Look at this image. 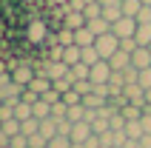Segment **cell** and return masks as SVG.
I'll return each instance as SVG.
<instances>
[{
	"label": "cell",
	"instance_id": "ac0fdd59",
	"mask_svg": "<svg viewBox=\"0 0 151 148\" xmlns=\"http://www.w3.org/2000/svg\"><path fill=\"white\" fill-rule=\"evenodd\" d=\"M26 88H32V91H37V94H40V97H43V94H46V91L51 88V80H49V77H34V80L29 83V85H26Z\"/></svg>",
	"mask_w": 151,
	"mask_h": 148
},
{
	"label": "cell",
	"instance_id": "d6a6232c",
	"mask_svg": "<svg viewBox=\"0 0 151 148\" xmlns=\"http://www.w3.org/2000/svg\"><path fill=\"white\" fill-rule=\"evenodd\" d=\"M140 85H143V88H151V68H140Z\"/></svg>",
	"mask_w": 151,
	"mask_h": 148
},
{
	"label": "cell",
	"instance_id": "d6986e66",
	"mask_svg": "<svg viewBox=\"0 0 151 148\" xmlns=\"http://www.w3.org/2000/svg\"><path fill=\"white\" fill-rule=\"evenodd\" d=\"M32 106H29V103H23V100H20V103H14V120H20V123H26V120H32Z\"/></svg>",
	"mask_w": 151,
	"mask_h": 148
},
{
	"label": "cell",
	"instance_id": "9c48e42d",
	"mask_svg": "<svg viewBox=\"0 0 151 148\" xmlns=\"http://www.w3.org/2000/svg\"><path fill=\"white\" fill-rule=\"evenodd\" d=\"M109 66L114 68V71H123V68H128V66H131V54H128V51H123V49H120L117 54H114V57L109 60Z\"/></svg>",
	"mask_w": 151,
	"mask_h": 148
},
{
	"label": "cell",
	"instance_id": "7c38bea8",
	"mask_svg": "<svg viewBox=\"0 0 151 148\" xmlns=\"http://www.w3.org/2000/svg\"><path fill=\"white\" fill-rule=\"evenodd\" d=\"M123 131H126V137H128V140H143V134H145V131H143V123H140V120H128Z\"/></svg>",
	"mask_w": 151,
	"mask_h": 148
},
{
	"label": "cell",
	"instance_id": "d590c367",
	"mask_svg": "<svg viewBox=\"0 0 151 148\" xmlns=\"http://www.w3.org/2000/svg\"><path fill=\"white\" fill-rule=\"evenodd\" d=\"M140 123H143V131H145V134H151V114H148V111H143Z\"/></svg>",
	"mask_w": 151,
	"mask_h": 148
},
{
	"label": "cell",
	"instance_id": "bcb514c9",
	"mask_svg": "<svg viewBox=\"0 0 151 148\" xmlns=\"http://www.w3.org/2000/svg\"><path fill=\"white\" fill-rule=\"evenodd\" d=\"M148 49H151V46H148Z\"/></svg>",
	"mask_w": 151,
	"mask_h": 148
},
{
	"label": "cell",
	"instance_id": "ba28073f",
	"mask_svg": "<svg viewBox=\"0 0 151 148\" xmlns=\"http://www.w3.org/2000/svg\"><path fill=\"white\" fill-rule=\"evenodd\" d=\"M123 0H117V3H103V17L109 20V23H117L120 17H123V6H120Z\"/></svg>",
	"mask_w": 151,
	"mask_h": 148
},
{
	"label": "cell",
	"instance_id": "4dcf8cb0",
	"mask_svg": "<svg viewBox=\"0 0 151 148\" xmlns=\"http://www.w3.org/2000/svg\"><path fill=\"white\" fill-rule=\"evenodd\" d=\"M86 6H88L86 0H68V3H66V6H63V9H66V11H83Z\"/></svg>",
	"mask_w": 151,
	"mask_h": 148
},
{
	"label": "cell",
	"instance_id": "8992f818",
	"mask_svg": "<svg viewBox=\"0 0 151 148\" xmlns=\"http://www.w3.org/2000/svg\"><path fill=\"white\" fill-rule=\"evenodd\" d=\"M63 26L71 29V32H77V29L86 26V14L83 11H66V14H63Z\"/></svg>",
	"mask_w": 151,
	"mask_h": 148
},
{
	"label": "cell",
	"instance_id": "3957f363",
	"mask_svg": "<svg viewBox=\"0 0 151 148\" xmlns=\"http://www.w3.org/2000/svg\"><path fill=\"white\" fill-rule=\"evenodd\" d=\"M111 32L117 34L120 40H126V37H134V32H137V20H134V17H126V14H123L117 23H111Z\"/></svg>",
	"mask_w": 151,
	"mask_h": 148
},
{
	"label": "cell",
	"instance_id": "74e56055",
	"mask_svg": "<svg viewBox=\"0 0 151 148\" xmlns=\"http://www.w3.org/2000/svg\"><path fill=\"white\" fill-rule=\"evenodd\" d=\"M123 148H143V142H140V140H126Z\"/></svg>",
	"mask_w": 151,
	"mask_h": 148
},
{
	"label": "cell",
	"instance_id": "277c9868",
	"mask_svg": "<svg viewBox=\"0 0 151 148\" xmlns=\"http://www.w3.org/2000/svg\"><path fill=\"white\" fill-rule=\"evenodd\" d=\"M131 66L134 68H151V49L148 46H137L131 54Z\"/></svg>",
	"mask_w": 151,
	"mask_h": 148
},
{
	"label": "cell",
	"instance_id": "52a82bcc",
	"mask_svg": "<svg viewBox=\"0 0 151 148\" xmlns=\"http://www.w3.org/2000/svg\"><path fill=\"white\" fill-rule=\"evenodd\" d=\"M94 40H97V34H94L88 26H83V29L74 32V46H80V49H83V46H94Z\"/></svg>",
	"mask_w": 151,
	"mask_h": 148
},
{
	"label": "cell",
	"instance_id": "7a4b0ae2",
	"mask_svg": "<svg viewBox=\"0 0 151 148\" xmlns=\"http://www.w3.org/2000/svg\"><path fill=\"white\" fill-rule=\"evenodd\" d=\"M111 74H114V68L109 66V60H100V63H94V66H91V74H88V80H91L94 85H109Z\"/></svg>",
	"mask_w": 151,
	"mask_h": 148
},
{
	"label": "cell",
	"instance_id": "ee69618b",
	"mask_svg": "<svg viewBox=\"0 0 151 148\" xmlns=\"http://www.w3.org/2000/svg\"><path fill=\"white\" fill-rule=\"evenodd\" d=\"M3 148H12V145H3Z\"/></svg>",
	"mask_w": 151,
	"mask_h": 148
},
{
	"label": "cell",
	"instance_id": "4316f807",
	"mask_svg": "<svg viewBox=\"0 0 151 148\" xmlns=\"http://www.w3.org/2000/svg\"><path fill=\"white\" fill-rule=\"evenodd\" d=\"M66 114H68V106L63 103V100H60L57 106H51V117H54L57 123H60V120H66Z\"/></svg>",
	"mask_w": 151,
	"mask_h": 148
},
{
	"label": "cell",
	"instance_id": "ab89813d",
	"mask_svg": "<svg viewBox=\"0 0 151 148\" xmlns=\"http://www.w3.org/2000/svg\"><path fill=\"white\" fill-rule=\"evenodd\" d=\"M145 106H151V88H145Z\"/></svg>",
	"mask_w": 151,
	"mask_h": 148
},
{
	"label": "cell",
	"instance_id": "603a6c76",
	"mask_svg": "<svg viewBox=\"0 0 151 148\" xmlns=\"http://www.w3.org/2000/svg\"><path fill=\"white\" fill-rule=\"evenodd\" d=\"M57 43L60 46H74V32H71V29H66V26H63V29H57Z\"/></svg>",
	"mask_w": 151,
	"mask_h": 148
},
{
	"label": "cell",
	"instance_id": "83f0119b",
	"mask_svg": "<svg viewBox=\"0 0 151 148\" xmlns=\"http://www.w3.org/2000/svg\"><path fill=\"white\" fill-rule=\"evenodd\" d=\"M40 100H46V103H49V106H57L60 100H63V94H60V91H57V88H54V85H51V88H49V91H46V94H43V97H40Z\"/></svg>",
	"mask_w": 151,
	"mask_h": 148
},
{
	"label": "cell",
	"instance_id": "ffe728a7",
	"mask_svg": "<svg viewBox=\"0 0 151 148\" xmlns=\"http://www.w3.org/2000/svg\"><path fill=\"white\" fill-rule=\"evenodd\" d=\"M120 6H123V14H126V17H137L140 9H143V3H140V0H123Z\"/></svg>",
	"mask_w": 151,
	"mask_h": 148
},
{
	"label": "cell",
	"instance_id": "e575fe53",
	"mask_svg": "<svg viewBox=\"0 0 151 148\" xmlns=\"http://www.w3.org/2000/svg\"><path fill=\"white\" fill-rule=\"evenodd\" d=\"M37 100H40V94H37V91H32V88H26V91H23V103H29V106H34Z\"/></svg>",
	"mask_w": 151,
	"mask_h": 148
},
{
	"label": "cell",
	"instance_id": "7bdbcfd3",
	"mask_svg": "<svg viewBox=\"0 0 151 148\" xmlns=\"http://www.w3.org/2000/svg\"><path fill=\"white\" fill-rule=\"evenodd\" d=\"M0 128H3V120H0Z\"/></svg>",
	"mask_w": 151,
	"mask_h": 148
},
{
	"label": "cell",
	"instance_id": "7402d4cb",
	"mask_svg": "<svg viewBox=\"0 0 151 148\" xmlns=\"http://www.w3.org/2000/svg\"><path fill=\"white\" fill-rule=\"evenodd\" d=\"M91 128H94V134H103V131H109L111 125H109V117H103L100 111L94 114V120H91Z\"/></svg>",
	"mask_w": 151,
	"mask_h": 148
},
{
	"label": "cell",
	"instance_id": "1f68e13d",
	"mask_svg": "<svg viewBox=\"0 0 151 148\" xmlns=\"http://www.w3.org/2000/svg\"><path fill=\"white\" fill-rule=\"evenodd\" d=\"M9 145L12 148H29V137H26V134H17V137H12Z\"/></svg>",
	"mask_w": 151,
	"mask_h": 148
},
{
	"label": "cell",
	"instance_id": "60d3db41",
	"mask_svg": "<svg viewBox=\"0 0 151 148\" xmlns=\"http://www.w3.org/2000/svg\"><path fill=\"white\" fill-rule=\"evenodd\" d=\"M68 0H51V6H66Z\"/></svg>",
	"mask_w": 151,
	"mask_h": 148
},
{
	"label": "cell",
	"instance_id": "9a60e30c",
	"mask_svg": "<svg viewBox=\"0 0 151 148\" xmlns=\"http://www.w3.org/2000/svg\"><path fill=\"white\" fill-rule=\"evenodd\" d=\"M32 114H34V120H49L51 117V106L46 103V100H37L32 106Z\"/></svg>",
	"mask_w": 151,
	"mask_h": 148
},
{
	"label": "cell",
	"instance_id": "f1b7e54d",
	"mask_svg": "<svg viewBox=\"0 0 151 148\" xmlns=\"http://www.w3.org/2000/svg\"><path fill=\"white\" fill-rule=\"evenodd\" d=\"M29 148H49V140L37 131V134H32V137H29Z\"/></svg>",
	"mask_w": 151,
	"mask_h": 148
},
{
	"label": "cell",
	"instance_id": "6da1fadb",
	"mask_svg": "<svg viewBox=\"0 0 151 148\" xmlns=\"http://www.w3.org/2000/svg\"><path fill=\"white\" fill-rule=\"evenodd\" d=\"M94 49L100 51V57L103 60H111L114 54L120 51V37L114 32H109V34H100L97 40H94Z\"/></svg>",
	"mask_w": 151,
	"mask_h": 148
},
{
	"label": "cell",
	"instance_id": "4fadbf2b",
	"mask_svg": "<svg viewBox=\"0 0 151 148\" xmlns=\"http://www.w3.org/2000/svg\"><path fill=\"white\" fill-rule=\"evenodd\" d=\"M86 26H88V29H91L97 37H100V34H109V32H111V23L106 20V17H94V20H88Z\"/></svg>",
	"mask_w": 151,
	"mask_h": 148
},
{
	"label": "cell",
	"instance_id": "cb8c5ba5",
	"mask_svg": "<svg viewBox=\"0 0 151 148\" xmlns=\"http://www.w3.org/2000/svg\"><path fill=\"white\" fill-rule=\"evenodd\" d=\"M40 131V120H26V123H20V134H26V137H32V134Z\"/></svg>",
	"mask_w": 151,
	"mask_h": 148
},
{
	"label": "cell",
	"instance_id": "5bb4252c",
	"mask_svg": "<svg viewBox=\"0 0 151 148\" xmlns=\"http://www.w3.org/2000/svg\"><path fill=\"white\" fill-rule=\"evenodd\" d=\"M80 54H83L80 46H66V49H63V63H66V66H77V63H80Z\"/></svg>",
	"mask_w": 151,
	"mask_h": 148
},
{
	"label": "cell",
	"instance_id": "f546056e",
	"mask_svg": "<svg viewBox=\"0 0 151 148\" xmlns=\"http://www.w3.org/2000/svg\"><path fill=\"white\" fill-rule=\"evenodd\" d=\"M49 148H71V140H68V137H51L49 140Z\"/></svg>",
	"mask_w": 151,
	"mask_h": 148
},
{
	"label": "cell",
	"instance_id": "e0dca14e",
	"mask_svg": "<svg viewBox=\"0 0 151 148\" xmlns=\"http://www.w3.org/2000/svg\"><path fill=\"white\" fill-rule=\"evenodd\" d=\"M80 60H83L86 66H94V63H100V51L94 49V46H83V54H80Z\"/></svg>",
	"mask_w": 151,
	"mask_h": 148
},
{
	"label": "cell",
	"instance_id": "f6af8a7d",
	"mask_svg": "<svg viewBox=\"0 0 151 148\" xmlns=\"http://www.w3.org/2000/svg\"><path fill=\"white\" fill-rule=\"evenodd\" d=\"M0 106H3V103H0Z\"/></svg>",
	"mask_w": 151,
	"mask_h": 148
},
{
	"label": "cell",
	"instance_id": "f35d334b",
	"mask_svg": "<svg viewBox=\"0 0 151 148\" xmlns=\"http://www.w3.org/2000/svg\"><path fill=\"white\" fill-rule=\"evenodd\" d=\"M140 142H143V148H151V134H143V140H140Z\"/></svg>",
	"mask_w": 151,
	"mask_h": 148
},
{
	"label": "cell",
	"instance_id": "8d00e7d4",
	"mask_svg": "<svg viewBox=\"0 0 151 148\" xmlns=\"http://www.w3.org/2000/svg\"><path fill=\"white\" fill-rule=\"evenodd\" d=\"M83 145H86V148H100V134H91V137H88Z\"/></svg>",
	"mask_w": 151,
	"mask_h": 148
},
{
	"label": "cell",
	"instance_id": "30bf717a",
	"mask_svg": "<svg viewBox=\"0 0 151 148\" xmlns=\"http://www.w3.org/2000/svg\"><path fill=\"white\" fill-rule=\"evenodd\" d=\"M134 40H137V46H151V23H137Z\"/></svg>",
	"mask_w": 151,
	"mask_h": 148
},
{
	"label": "cell",
	"instance_id": "b9f144b4",
	"mask_svg": "<svg viewBox=\"0 0 151 148\" xmlns=\"http://www.w3.org/2000/svg\"><path fill=\"white\" fill-rule=\"evenodd\" d=\"M140 3H143V6H151V0H140Z\"/></svg>",
	"mask_w": 151,
	"mask_h": 148
},
{
	"label": "cell",
	"instance_id": "2e32d148",
	"mask_svg": "<svg viewBox=\"0 0 151 148\" xmlns=\"http://www.w3.org/2000/svg\"><path fill=\"white\" fill-rule=\"evenodd\" d=\"M40 134L46 137V140L57 137V120H54V117H49V120H40Z\"/></svg>",
	"mask_w": 151,
	"mask_h": 148
},
{
	"label": "cell",
	"instance_id": "d4e9b609",
	"mask_svg": "<svg viewBox=\"0 0 151 148\" xmlns=\"http://www.w3.org/2000/svg\"><path fill=\"white\" fill-rule=\"evenodd\" d=\"M63 103H66V106H80V103H83V94H80L77 88H71V91L63 94Z\"/></svg>",
	"mask_w": 151,
	"mask_h": 148
},
{
	"label": "cell",
	"instance_id": "484cf974",
	"mask_svg": "<svg viewBox=\"0 0 151 148\" xmlns=\"http://www.w3.org/2000/svg\"><path fill=\"white\" fill-rule=\"evenodd\" d=\"M3 134L17 137V134H20V120H14V117H12V120H6V123H3Z\"/></svg>",
	"mask_w": 151,
	"mask_h": 148
},
{
	"label": "cell",
	"instance_id": "5b68a950",
	"mask_svg": "<svg viewBox=\"0 0 151 148\" xmlns=\"http://www.w3.org/2000/svg\"><path fill=\"white\" fill-rule=\"evenodd\" d=\"M91 134H94L91 123H86V120H83V123H74V128H71V137H68V140H71V142H86Z\"/></svg>",
	"mask_w": 151,
	"mask_h": 148
},
{
	"label": "cell",
	"instance_id": "8fae6325",
	"mask_svg": "<svg viewBox=\"0 0 151 148\" xmlns=\"http://www.w3.org/2000/svg\"><path fill=\"white\" fill-rule=\"evenodd\" d=\"M88 74H91V66H86L83 60H80L77 66L68 68V77H71V83H77V80H88Z\"/></svg>",
	"mask_w": 151,
	"mask_h": 148
},
{
	"label": "cell",
	"instance_id": "44dd1931",
	"mask_svg": "<svg viewBox=\"0 0 151 148\" xmlns=\"http://www.w3.org/2000/svg\"><path fill=\"white\" fill-rule=\"evenodd\" d=\"M123 117H126V120H140V117H143V106L126 103V106H123Z\"/></svg>",
	"mask_w": 151,
	"mask_h": 148
},
{
	"label": "cell",
	"instance_id": "836d02e7",
	"mask_svg": "<svg viewBox=\"0 0 151 148\" xmlns=\"http://www.w3.org/2000/svg\"><path fill=\"white\" fill-rule=\"evenodd\" d=\"M120 49H123V51H128V54H134L137 40H134V37H126V40H120Z\"/></svg>",
	"mask_w": 151,
	"mask_h": 148
}]
</instances>
